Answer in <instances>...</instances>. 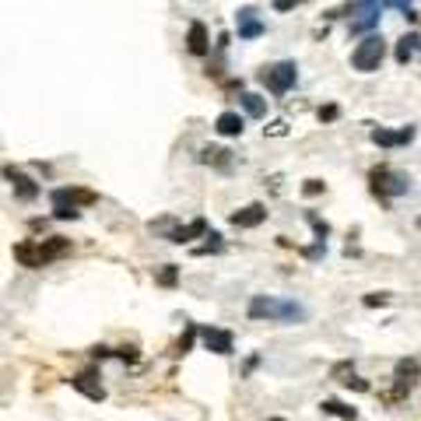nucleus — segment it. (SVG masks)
I'll return each instance as SVG.
<instances>
[{"instance_id": "f257e3e1", "label": "nucleus", "mask_w": 421, "mask_h": 421, "mask_svg": "<svg viewBox=\"0 0 421 421\" xmlns=\"http://www.w3.org/2000/svg\"><path fill=\"white\" fill-rule=\"evenodd\" d=\"M246 312H249V320H267V323H298V320H305V309L298 302L274 298V295H253Z\"/></svg>"}, {"instance_id": "f03ea898", "label": "nucleus", "mask_w": 421, "mask_h": 421, "mask_svg": "<svg viewBox=\"0 0 421 421\" xmlns=\"http://www.w3.org/2000/svg\"><path fill=\"white\" fill-rule=\"evenodd\" d=\"M383 57H386L383 35H365V39L351 49V67H355L358 74H373V71H379Z\"/></svg>"}, {"instance_id": "7ed1b4c3", "label": "nucleus", "mask_w": 421, "mask_h": 421, "mask_svg": "<svg viewBox=\"0 0 421 421\" xmlns=\"http://www.w3.org/2000/svg\"><path fill=\"white\" fill-rule=\"evenodd\" d=\"M368 179H373V193H376V197H383V200L400 197V193H407V190H411V179H407L404 172H393L390 165L373 169V172H368Z\"/></svg>"}, {"instance_id": "20e7f679", "label": "nucleus", "mask_w": 421, "mask_h": 421, "mask_svg": "<svg viewBox=\"0 0 421 421\" xmlns=\"http://www.w3.org/2000/svg\"><path fill=\"white\" fill-rule=\"evenodd\" d=\"M260 81L267 84L274 95H285L295 81H298V67L292 64V60H281V64H267L260 71Z\"/></svg>"}, {"instance_id": "39448f33", "label": "nucleus", "mask_w": 421, "mask_h": 421, "mask_svg": "<svg viewBox=\"0 0 421 421\" xmlns=\"http://www.w3.org/2000/svg\"><path fill=\"white\" fill-rule=\"evenodd\" d=\"M71 386H74L78 393H84L88 400H105V386L98 383V373H95V368H84V373H78V376L71 379Z\"/></svg>"}, {"instance_id": "423d86ee", "label": "nucleus", "mask_w": 421, "mask_h": 421, "mask_svg": "<svg viewBox=\"0 0 421 421\" xmlns=\"http://www.w3.org/2000/svg\"><path fill=\"white\" fill-rule=\"evenodd\" d=\"M200 341L207 351H215V355H232L235 344H232V334L229 330H218V327H204L200 330Z\"/></svg>"}, {"instance_id": "0eeeda50", "label": "nucleus", "mask_w": 421, "mask_h": 421, "mask_svg": "<svg viewBox=\"0 0 421 421\" xmlns=\"http://www.w3.org/2000/svg\"><path fill=\"white\" fill-rule=\"evenodd\" d=\"M263 222H267V207H263V204H249V207H242V210H235V215H232L235 229H256Z\"/></svg>"}, {"instance_id": "6e6552de", "label": "nucleus", "mask_w": 421, "mask_h": 421, "mask_svg": "<svg viewBox=\"0 0 421 421\" xmlns=\"http://www.w3.org/2000/svg\"><path fill=\"white\" fill-rule=\"evenodd\" d=\"M368 137H373V144H379V147H397V144H407V141L414 137V127H404V130H386V127H376Z\"/></svg>"}, {"instance_id": "1a4fd4ad", "label": "nucleus", "mask_w": 421, "mask_h": 421, "mask_svg": "<svg viewBox=\"0 0 421 421\" xmlns=\"http://www.w3.org/2000/svg\"><path fill=\"white\" fill-rule=\"evenodd\" d=\"M186 49L193 53V57H207V49H210V39H207V28L204 21H193L190 32H186Z\"/></svg>"}, {"instance_id": "9d476101", "label": "nucleus", "mask_w": 421, "mask_h": 421, "mask_svg": "<svg viewBox=\"0 0 421 421\" xmlns=\"http://www.w3.org/2000/svg\"><path fill=\"white\" fill-rule=\"evenodd\" d=\"M4 176H8V183L15 186V193H18L21 200H35V197H39V186H35L25 172H18V169H4Z\"/></svg>"}, {"instance_id": "9b49d317", "label": "nucleus", "mask_w": 421, "mask_h": 421, "mask_svg": "<svg viewBox=\"0 0 421 421\" xmlns=\"http://www.w3.org/2000/svg\"><path fill=\"white\" fill-rule=\"evenodd\" d=\"M204 232H207V222H204V218H193L190 225L169 229V235H165V239H169V242H176V246H183V242H190L193 235H204Z\"/></svg>"}, {"instance_id": "f8f14e48", "label": "nucleus", "mask_w": 421, "mask_h": 421, "mask_svg": "<svg viewBox=\"0 0 421 421\" xmlns=\"http://www.w3.org/2000/svg\"><path fill=\"white\" fill-rule=\"evenodd\" d=\"M15 260L21 263V267H28V271L46 267V263H42V253H39L35 242H18V246H15Z\"/></svg>"}, {"instance_id": "ddd939ff", "label": "nucleus", "mask_w": 421, "mask_h": 421, "mask_svg": "<svg viewBox=\"0 0 421 421\" xmlns=\"http://www.w3.org/2000/svg\"><path fill=\"white\" fill-rule=\"evenodd\" d=\"M235 21H239V39H256V35H263V25L256 21V11H253V8H242Z\"/></svg>"}, {"instance_id": "4468645a", "label": "nucleus", "mask_w": 421, "mask_h": 421, "mask_svg": "<svg viewBox=\"0 0 421 421\" xmlns=\"http://www.w3.org/2000/svg\"><path fill=\"white\" fill-rule=\"evenodd\" d=\"M71 249V239H64V235H53V239H46V242H39V253H42V263H49V260H57V256H64Z\"/></svg>"}, {"instance_id": "2eb2a0df", "label": "nucleus", "mask_w": 421, "mask_h": 421, "mask_svg": "<svg viewBox=\"0 0 421 421\" xmlns=\"http://www.w3.org/2000/svg\"><path fill=\"white\" fill-rule=\"evenodd\" d=\"M215 130H218L222 137H239V134H242V116H239V113H222V116L215 120Z\"/></svg>"}, {"instance_id": "dca6fc26", "label": "nucleus", "mask_w": 421, "mask_h": 421, "mask_svg": "<svg viewBox=\"0 0 421 421\" xmlns=\"http://www.w3.org/2000/svg\"><path fill=\"white\" fill-rule=\"evenodd\" d=\"M53 200H71V204H95L98 197L91 190H78V186H64V190H53Z\"/></svg>"}, {"instance_id": "f3484780", "label": "nucleus", "mask_w": 421, "mask_h": 421, "mask_svg": "<svg viewBox=\"0 0 421 421\" xmlns=\"http://www.w3.org/2000/svg\"><path fill=\"white\" fill-rule=\"evenodd\" d=\"M418 49H421V35H414V32H411V35H404V39H400V46H397V64H407Z\"/></svg>"}, {"instance_id": "a211bd4d", "label": "nucleus", "mask_w": 421, "mask_h": 421, "mask_svg": "<svg viewBox=\"0 0 421 421\" xmlns=\"http://www.w3.org/2000/svg\"><path fill=\"white\" fill-rule=\"evenodd\" d=\"M239 102H242V109H246L249 116H256V120H263V116H267V102H263L260 95H253V91H246V95H242Z\"/></svg>"}, {"instance_id": "6ab92c4d", "label": "nucleus", "mask_w": 421, "mask_h": 421, "mask_svg": "<svg viewBox=\"0 0 421 421\" xmlns=\"http://www.w3.org/2000/svg\"><path fill=\"white\" fill-rule=\"evenodd\" d=\"M320 407H323V414H337V418H344V421H358V411L348 407V404H341V400H323Z\"/></svg>"}, {"instance_id": "aec40b11", "label": "nucleus", "mask_w": 421, "mask_h": 421, "mask_svg": "<svg viewBox=\"0 0 421 421\" xmlns=\"http://www.w3.org/2000/svg\"><path fill=\"white\" fill-rule=\"evenodd\" d=\"M200 162L204 165H229V151L225 147H204L200 151Z\"/></svg>"}, {"instance_id": "412c9836", "label": "nucleus", "mask_w": 421, "mask_h": 421, "mask_svg": "<svg viewBox=\"0 0 421 421\" xmlns=\"http://www.w3.org/2000/svg\"><path fill=\"white\" fill-rule=\"evenodd\" d=\"M53 215H57L60 222H74L78 215H81V210H78V204H71V200H53Z\"/></svg>"}, {"instance_id": "4be33fe9", "label": "nucleus", "mask_w": 421, "mask_h": 421, "mask_svg": "<svg viewBox=\"0 0 421 421\" xmlns=\"http://www.w3.org/2000/svg\"><path fill=\"white\" fill-rule=\"evenodd\" d=\"M176 281H179V267H176V263H165V267H162V274H158V285L172 288Z\"/></svg>"}, {"instance_id": "5701e85b", "label": "nucleus", "mask_w": 421, "mask_h": 421, "mask_svg": "<svg viewBox=\"0 0 421 421\" xmlns=\"http://www.w3.org/2000/svg\"><path fill=\"white\" fill-rule=\"evenodd\" d=\"M330 376H334V379H341V383H344V379H348V376H355V365H351V361H337V365H334V373H330Z\"/></svg>"}, {"instance_id": "b1692460", "label": "nucleus", "mask_w": 421, "mask_h": 421, "mask_svg": "<svg viewBox=\"0 0 421 421\" xmlns=\"http://www.w3.org/2000/svg\"><path fill=\"white\" fill-rule=\"evenodd\" d=\"M309 225L316 229V235H320V239H327V235H330V229H327V222H320V218H316V215H312V210H309Z\"/></svg>"}, {"instance_id": "393cba45", "label": "nucleus", "mask_w": 421, "mask_h": 421, "mask_svg": "<svg viewBox=\"0 0 421 421\" xmlns=\"http://www.w3.org/2000/svg\"><path fill=\"white\" fill-rule=\"evenodd\" d=\"M298 4H305V0H274V11H281V15H285V11H295Z\"/></svg>"}, {"instance_id": "a878e982", "label": "nucleus", "mask_w": 421, "mask_h": 421, "mask_svg": "<svg viewBox=\"0 0 421 421\" xmlns=\"http://www.w3.org/2000/svg\"><path fill=\"white\" fill-rule=\"evenodd\" d=\"M193 334H197V330H193V327H186V334L179 337V355H186V351H190V344H193Z\"/></svg>"}, {"instance_id": "bb28decb", "label": "nucleus", "mask_w": 421, "mask_h": 421, "mask_svg": "<svg viewBox=\"0 0 421 421\" xmlns=\"http://www.w3.org/2000/svg\"><path fill=\"white\" fill-rule=\"evenodd\" d=\"M302 190H305V197H316V193H323V183L320 179H305Z\"/></svg>"}, {"instance_id": "cd10ccee", "label": "nucleus", "mask_w": 421, "mask_h": 421, "mask_svg": "<svg viewBox=\"0 0 421 421\" xmlns=\"http://www.w3.org/2000/svg\"><path fill=\"white\" fill-rule=\"evenodd\" d=\"M344 386H351V390H358V393H365V390H368V383H365V379H358V376H348V379H344Z\"/></svg>"}, {"instance_id": "c85d7f7f", "label": "nucleus", "mask_w": 421, "mask_h": 421, "mask_svg": "<svg viewBox=\"0 0 421 421\" xmlns=\"http://www.w3.org/2000/svg\"><path fill=\"white\" fill-rule=\"evenodd\" d=\"M320 120H323V123H334V120H337V105H323V109H320Z\"/></svg>"}, {"instance_id": "c756f323", "label": "nucleus", "mask_w": 421, "mask_h": 421, "mask_svg": "<svg viewBox=\"0 0 421 421\" xmlns=\"http://www.w3.org/2000/svg\"><path fill=\"white\" fill-rule=\"evenodd\" d=\"M390 302V295H365V305L373 309V305H386Z\"/></svg>"}, {"instance_id": "7c9ffc66", "label": "nucleus", "mask_w": 421, "mask_h": 421, "mask_svg": "<svg viewBox=\"0 0 421 421\" xmlns=\"http://www.w3.org/2000/svg\"><path fill=\"white\" fill-rule=\"evenodd\" d=\"M271 134H274V137H285V134H288V123H285V120L271 123Z\"/></svg>"}, {"instance_id": "2f4dec72", "label": "nucleus", "mask_w": 421, "mask_h": 421, "mask_svg": "<svg viewBox=\"0 0 421 421\" xmlns=\"http://www.w3.org/2000/svg\"><path fill=\"white\" fill-rule=\"evenodd\" d=\"M116 355H120V358H127V361H137V348H120Z\"/></svg>"}, {"instance_id": "473e14b6", "label": "nucleus", "mask_w": 421, "mask_h": 421, "mask_svg": "<svg viewBox=\"0 0 421 421\" xmlns=\"http://www.w3.org/2000/svg\"><path fill=\"white\" fill-rule=\"evenodd\" d=\"M271 421H285V418H271Z\"/></svg>"}, {"instance_id": "72a5a7b5", "label": "nucleus", "mask_w": 421, "mask_h": 421, "mask_svg": "<svg viewBox=\"0 0 421 421\" xmlns=\"http://www.w3.org/2000/svg\"><path fill=\"white\" fill-rule=\"evenodd\" d=\"M418 229H421V218H418Z\"/></svg>"}]
</instances>
